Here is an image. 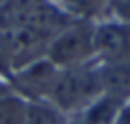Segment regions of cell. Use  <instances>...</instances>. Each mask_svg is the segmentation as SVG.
<instances>
[{"instance_id":"obj_1","label":"cell","mask_w":130,"mask_h":124,"mask_svg":"<svg viewBox=\"0 0 130 124\" xmlns=\"http://www.w3.org/2000/svg\"><path fill=\"white\" fill-rule=\"evenodd\" d=\"M100 96H102L100 63L91 61L85 65L59 69L49 104H53L65 116L73 118L79 116L83 110H87Z\"/></svg>"},{"instance_id":"obj_2","label":"cell","mask_w":130,"mask_h":124,"mask_svg":"<svg viewBox=\"0 0 130 124\" xmlns=\"http://www.w3.org/2000/svg\"><path fill=\"white\" fill-rule=\"evenodd\" d=\"M71 20L57 0H0V30L32 28L55 37Z\"/></svg>"},{"instance_id":"obj_3","label":"cell","mask_w":130,"mask_h":124,"mask_svg":"<svg viewBox=\"0 0 130 124\" xmlns=\"http://www.w3.org/2000/svg\"><path fill=\"white\" fill-rule=\"evenodd\" d=\"M93 28H95V20H81V18L71 20L51 39L47 49V59L59 69L77 67L95 61Z\"/></svg>"},{"instance_id":"obj_4","label":"cell","mask_w":130,"mask_h":124,"mask_svg":"<svg viewBox=\"0 0 130 124\" xmlns=\"http://www.w3.org/2000/svg\"><path fill=\"white\" fill-rule=\"evenodd\" d=\"M59 75V67H55L47 57L39 59L22 69H16L10 75V87L26 102H49L55 81Z\"/></svg>"},{"instance_id":"obj_5","label":"cell","mask_w":130,"mask_h":124,"mask_svg":"<svg viewBox=\"0 0 130 124\" xmlns=\"http://www.w3.org/2000/svg\"><path fill=\"white\" fill-rule=\"evenodd\" d=\"M93 49L98 63L130 61V24L98 18L93 28Z\"/></svg>"},{"instance_id":"obj_6","label":"cell","mask_w":130,"mask_h":124,"mask_svg":"<svg viewBox=\"0 0 130 124\" xmlns=\"http://www.w3.org/2000/svg\"><path fill=\"white\" fill-rule=\"evenodd\" d=\"M2 33H4V41H6V51H8L12 73L39 59H45L49 43L53 39L51 35L39 33L32 28H10V30H2Z\"/></svg>"},{"instance_id":"obj_7","label":"cell","mask_w":130,"mask_h":124,"mask_svg":"<svg viewBox=\"0 0 130 124\" xmlns=\"http://www.w3.org/2000/svg\"><path fill=\"white\" fill-rule=\"evenodd\" d=\"M102 94L118 104H130V61L100 63Z\"/></svg>"},{"instance_id":"obj_8","label":"cell","mask_w":130,"mask_h":124,"mask_svg":"<svg viewBox=\"0 0 130 124\" xmlns=\"http://www.w3.org/2000/svg\"><path fill=\"white\" fill-rule=\"evenodd\" d=\"M69 116L57 110L49 102H26V122L24 124H67Z\"/></svg>"},{"instance_id":"obj_9","label":"cell","mask_w":130,"mask_h":124,"mask_svg":"<svg viewBox=\"0 0 130 124\" xmlns=\"http://www.w3.org/2000/svg\"><path fill=\"white\" fill-rule=\"evenodd\" d=\"M26 122V100L10 91L0 98V124H24Z\"/></svg>"},{"instance_id":"obj_10","label":"cell","mask_w":130,"mask_h":124,"mask_svg":"<svg viewBox=\"0 0 130 124\" xmlns=\"http://www.w3.org/2000/svg\"><path fill=\"white\" fill-rule=\"evenodd\" d=\"M102 18H112L130 24V0H106Z\"/></svg>"},{"instance_id":"obj_11","label":"cell","mask_w":130,"mask_h":124,"mask_svg":"<svg viewBox=\"0 0 130 124\" xmlns=\"http://www.w3.org/2000/svg\"><path fill=\"white\" fill-rule=\"evenodd\" d=\"M12 75V67H10V59H8V51H6V41H4V33L0 30V77L10 79Z\"/></svg>"},{"instance_id":"obj_12","label":"cell","mask_w":130,"mask_h":124,"mask_svg":"<svg viewBox=\"0 0 130 124\" xmlns=\"http://www.w3.org/2000/svg\"><path fill=\"white\" fill-rule=\"evenodd\" d=\"M112 124H130V104H126V106L118 112V116L114 118Z\"/></svg>"},{"instance_id":"obj_13","label":"cell","mask_w":130,"mask_h":124,"mask_svg":"<svg viewBox=\"0 0 130 124\" xmlns=\"http://www.w3.org/2000/svg\"><path fill=\"white\" fill-rule=\"evenodd\" d=\"M10 91H12V87H10V81H8V79H4V77H0V98L8 96Z\"/></svg>"},{"instance_id":"obj_14","label":"cell","mask_w":130,"mask_h":124,"mask_svg":"<svg viewBox=\"0 0 130 124\" xmlns=\"http://www.w3.org/2000/svg\"><path fill=\"white\" fill-rule=\"evenodd\" d=\"M67 124H87V122H83L81 118H69V122Z\"/></svg>"}]
</instances>
